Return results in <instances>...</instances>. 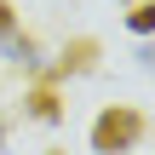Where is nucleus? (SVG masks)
Returning a JSON list of instances; mask_svg holds the SVG:
<instances>
[{
	"label": "nucleus",
	"instance_id": "nucleus-2",
	"mask_svg": "<svg viewBox=\"0 0 155 155\" xmlns=\"http://www.w3.org/2000/svg\"><path fill=\"white\" fill-rule=\"evenodd\" d=\"M98 58H104V52H98V40H92V35H81V40H69V46H63V58H58L52 81H69V75H92V69H98Z\"/></svg>",
	"mask_w": 155,
	"mask_h": 155
},
{
	"label": "nucleus",
	"instance_id": "nucleus-4",
	"mask_svg": "<svg viewBox=\"0 0 155 155\" xmlns=\"http://www.w3.org/2000/svg\"><path fill=\"white\" fill-rule=\"evenodd\" d=\"M127 29H132V35H155V6H150V0H132Z\"/></svg>",
	"mask_w": 155,
	"mask_h": 155
},
{
	"label": "nucleus",
	"instance_id": "nucleus-6",
	"mask_svg": "<svg viewBox=\"0 0 155 155\" xmlns=\"http://www.w3.org/2000/svg\"><path fill=\"white\" fill-rule=\"evenodd\" d=\"M0 155H6V132H0Z\"/></svg>",
	"mask_w": 155,
	"mask_h": 155
},
{
	"label": "nucleus",
	"instance_id": "nucleus-3",
	"mask_svg": "<svg viewBox=\"0 0 155 155\" xmlns=\"http://www.w3.org/2000/svg\"><path fill=\"white\" fill-rule=\"evenodd\" d=\"M23 115H29V121H46V127H52V121H63V98L52 92V81H46V86H35V92L23 98Z\"/></svg>",
	"mask_w": 155,
	"mask_h": 155
},
{
	"label": "nucleus",
	"instance_id": "nucleus-7",
	"mask_svg": "<svg viewBox=\"0 0 155 155\" xmlns=\"http://www.w3.org/2000/svg\"><path fill=\"white\" fill-rule=\"evenodd\" d=\"M52 155H63V150H52Z\"/></svg>",
	"mask_w": 155,
	"mask_h": 155
},
{
	"label": "nucleus",
	"instance_id": "nucleus-1",
	"mask_svg": "<svg viewBox=\"0 0 155 155\" xmlns=\"http://www.w3.org/2000/svg\"><path fill=\"white\" fill-rule=\"evenodd\" d=\"M144 109L138 104H109V109H98V121H92V150L98 155H132L144 144Z\"/></svg>",
	"mask_w": 155,
	"mask_h": 155
},
{
	"label": "nucleus",
	"instance_id": "nucleus-5",
	"mask_svg": "<svg viewBox=\"0 0 155 155\" xmlns=\"http://www.w3.org/2000/svg\"><path fill=\"white\" fill-rule=\"evenodd\" d=\"M6 35H17V12H12V0H0V40Z\"/></svg>",
	"mask_w": 155,
	"mask_h": 155
}]
</instances>
